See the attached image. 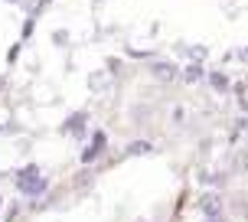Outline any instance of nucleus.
<instances>
[{"mask_svg":"<svg viewBox=\"0 0 248 222\" xmlns=\"http://www.w3.org/2000/svg\"><path fill=\"white\" fill-rule=\"evenodd\" d=\"M199 209H202V212H206V216H209L212 222H216L219 216H222V199L216 196V193H206V196L199 199Z\"/></svg>","mask_w":248,"mask_h":222,"instance_id":"1","label":"nucleus"},{"mask_svg":"<svg viewBox=\"0 0 248 222\" xmlns=\"http://www.w3.org/2000/svg\"><path fill=\"white\" fill-rule=\"evenodd\" d=\"M154 72H157V79H163V82H173V79H176V65L160 62V65H154Z\"/></svg>","mask_w":248,"mask_h":222,"instance_id":"2","label":"nucleus"},{"mask_svg":"<svg viewBox=\"0 0 248 222\" xmlns=\"http://www.w3.org/2000/svg\"><path fill=\"white\" fill-rule=\"evenodd\" d=\"M209 85L216 88V92H225V88H229V79H225L222 72H212L209 75Z\"/></svg>","mask_w":248,"mask_h":222,"instance_id":"3","label":"nucleus"},{"mask_svg":"<svg viewBox=\"0 0 248 222\" xmlns=\"http://www.w3.org/2000/svg\"><path fill=\"white\" fill-rule=\"evenodd\" d=\"M225 59H229V62H248V46H238V49H232Z\"/></svg>","mask_w":248,"mask_h":222,"instance_id":"4","label":"nucleus"},{"mask_svg":"<svg viewBox=\"0 0 248 222\" xmlns=\"http://www.w3.org/2000/svg\"><path fill=\"white\" fill-rule=\"evenodd\" d=\"M199 75H202V69H199V62H193V65L186 69V82H196Z\"/></svg>","mask_w":248,"mask_h":222,"instance_id":"5","label":"nucleus"},{"mask_svg":"<svg viewBox=\"0 0 248 222\" xmlns=\"http://www.w3.org/2000/svg\"><path fill=\"white\" fill-rule=\"evenodd\" d=\"M206 59V49H202V46H199V49H193V62H202Z\"/></svg>","mask_w":248,"mask_h":222,"instance_id":"6","label":"nucleus"}]
</instances>
